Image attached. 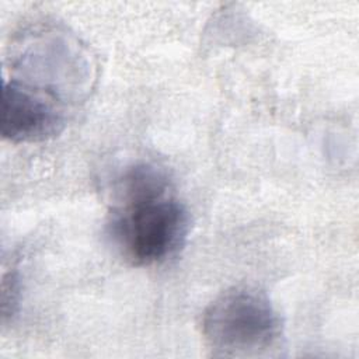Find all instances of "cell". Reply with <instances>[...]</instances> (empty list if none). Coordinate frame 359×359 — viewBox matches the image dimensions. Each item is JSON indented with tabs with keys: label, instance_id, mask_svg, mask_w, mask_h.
<instances>
[{
	"label": "cell",
	"instance_id": "6da1fadb",
	"mask_svg": "<svg viewBox=\"0 0 359 359\" xmlns=\"http://www.w3.org/2000/svg\"><path fill=\"white\" fill-rule=\"evenodd\" d=\"M191 229L187 208L171 194L163 170L142 163L129 167L115 187L108 236L132 265L149 266L174 257Z\"/></svg>",
	"mask_w": 359,
	"mask_h": 359
},
{
	"label": "cell",
	"instance_id": "7a4b0ae2",
	"mask_svg": "<svg viewBox=\"0 0 359 359\" xmlns=\"http://www.w3.org/2000/svg\"><path fill=\"white\" fill-rule=\"evenodd\" d=\"M202 335L215 356H272L280 346L283 324L265 292L233 286L222 292L202 314Z\"/></svg>",
	"mask_w": 359,
	"mask_h": 359
},
{
	"label": "cell",
	"instance_id": "3957f363",
	"mask_svg": "<svg viewBox=\"0 0 359 359\" xmlns=\"http://www.w3.org/2000/svg\"><path fill=\"white\" fill-rule=\"evenodd\" d=\"M62 101L17 79L3 86L1 136L13 143H36L57 136L65 128Z\"/></svg>",
	"mask_w": 359,
	"mask_h": 359
},
{
	"label": "cell",
	"instance_id": "277c9868",
	"mask_svg": "<svg viewBox=\"0 0 359 359\" xmlns=\"http://www.w3.org/2000/svg\"><path fill=\"white\" fill-rule=\"evenodd\" d=\"M18 294H20V286H18V278L14 272L4 275L3 278V286H1V313L3 320L7 316H13L15 311V307L18 304Z\"/></svg>",
	"mask_w": 359,
	"mask_h": 359
}]
</instances>
